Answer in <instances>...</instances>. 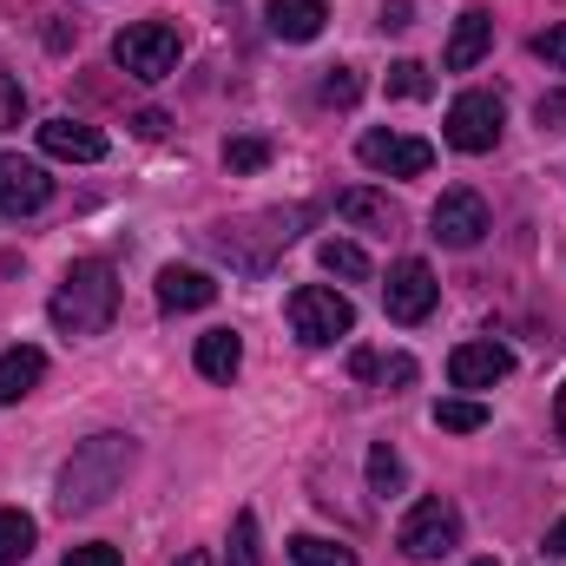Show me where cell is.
Wrapping results in <instances>:
<instances>
[{"mask_svg":"<svg viewBox=\"0 0 566 566\" xmlns=\"http://www.w3.org/2000/svg\"><path fill=\"white\" fill-rule=\"evenodd\" d=\"M547 554H560V560H566V521H554V527H547Z\"/></svg>","mask_w":566,"mask_h":566,"instance_id":"e575fe53","label":"cell"},{"mask_svg":"<svg viewBox=\"0 0 566 566\" xmlns=\"http://www.w3.org/2000/svg\"><path fill=\"white\" fill-rule=\"evenodd\" d=\"M133 126H139V139H165V113H151V106H145Z\"/></svg>","mask_w":566,"mask_h":566,"instance_id":"d6a6232c","label":"cell"},{"mask_svg":"<svg viewBox=\"0 0 566 566\" xmlns=\"http://www.w3.org/2000/svg\"><path fill=\"white\" fill-rule=\"evenodd\" d=\"M290 560L296 566H356V554L343 541H323V534H296L290 541Z\"/></svg>","mask_w":566,"mask_h":566,"instance_id":"7402d4cb","label":"cell"},{"mask_svg":"<svg viewBox=\"0 0 566 566\" xmlns=\"http://www.w3.org/2000/svg\"><path fill=\"white\" fill-rule=\"evenodd\" d=\"M434 428H448V434H474V428H488V409H481L474 396H448V402H434Z\"/></svg>","mask_w":566,"mask_h":566,"instance_id":"603a6c76","label":"cell"},{"mask_svg":"<svg viewBox=\"0 0 566 566\" xmlns=\"http://www.w3.org/2000/svg\"><path fill=\"white\" fill-rule=\"evenodd\" d=\"M46 198H53L46 165L20 158V151H0V211L7 218H33V211H46Z\"/></svg>","mask_w":566,"mask_h":566,"instance_id":"30bf717a","label":"cell"},{"mask_svg":"<svg viewBox=\"0 0 566 566\" xmlns=\"http://www.w3.org/2000/svg\"><path fill=\"white\" fill-rule=\"evenodd\" d=\"M33 541H40L33 514H20V507H0V566H20L27 554H33Z\"/></svg>","mask_w":566,"mask_h":566,"instance_id":"d6986e66","label":"cell"},{"mask_svg":"<svg viewBox=\"0 0 566 566\" xmlns=\"http://www.w3.org/2000/svg\"><path fill=\"white\" fill-rule=\"evenodd\" d=\"M126 474H133V434H93V441H80L73 461L60 468L53 501H60V514H93V507H106V501L119 494Z\"/></svg>","mask_w":566,"mask_h":566,"instance_id":"6da1fadb","label":"cell"},{"mask_svg":"<svg viewBox=\"0 0 566 566\" xmlns=\"http://www.w3.org/2000/svg\"><path fill=\"white\" fill-rule=\"evenodd\" d=\"M238 369H244L238 329H205V336H198V376H205V382H231Z\"/></svg>","mask_w":566,"mask_h":566,"instance_id":"9a60e30c","label":"cell"},{"mask_svg":"<svg viewBox=\"0 0 566 566\" xmlns=\"http://www.w3.org/2000/svg\"><path fill=\"white\" fill-rule=\"evenodd\" d=\"M396 547H402L416 566L448 560V554L461 547V514H454V501H441V494L416 501V507H409V521L396 527Z\"/></svg>","mask_w":566,"mask_h":566,"instance_id":"5b68a950","label":"cell"},{"mask_svg":"<svg viewBox=\"0 0 566 566\" xmlns=\"http://www.w3.org/2000/svg\"><path fill=\"white\" fill-rule=\"evenodd\" d=\"M501 126H507V99L488 93V86H474V93H461V99L448 106L441 139L454 145V151H494V145H501Z\"/></svg>","mask_w":566,"mask_h":566,"instance_id":"8992f818","label":"cell"},{"mask_svg":"<svg viewBox=\"0 0 566 566\" xmlns=\"http://www.w3.org/2000/svg\"><path fill=\"white\" fill-rule=\"evenodd\" d=\"M389 93L396 99H428V66L422 60H396L389 66Z\"/></svg>","mask_w":566,"mask_h":566,"instance_id":"4316f807","label":"cell"},{"mask_svg":"<svg viewBox=\"0 0 566 566\" xmlns=\"http://www.w3.org/2000/svg\"><path fill=\"white\" fill-rule=\"evenodd\" d=\"M290 329H296V343L303 349H329V343H343L349 329H356V303L343 296V290H329V283H303V290H290Z\"/></svg>","mask_w":566,"mask_h":566,"instance_id":"277c9868","label":"cell"},{"mask_svg":"<svg viewBox=\"0 0 566 566\" xmlns=\"http://www.w3.org/2000/svg\"><path fill=\"white\" fill-rule=\"evenodd\" d=\"M323 20H329V7L323 0H271V33L277 40H316L323 33Z\"/></svg>","mask_w":566,"mask_h":566,"instance_id":"e0dca14e","label":"cell"},{"mask_svg":"<svg viewBox=\"0 0 566 566\" xmlns=\"http://www.w3.org/2000/svg\"><path fill=\"white\" fill-rule=\"evenodd\" d=\"M60 566H119V547L86 541V547H66V560H60Z\"/></svg>","mask_w":566,"mask_h":566,"instance_id":"4dcf8cb0","label":"cell"},{"mask_svg":"<svg viewBox=\"0 0 566 566\" xmlns=\"http://www.w3.org/2000/svg\"><path fill=\"white\" fill-rule=\"evenodd\" d=\"M40 151L46 158H73V165H99L106 158V133L86 119H46L40 126Z\"/></svg>","mask_w":566,"mask_h":566,"instance_id":"4fadbf2b","label":"cell"},{"mask_svg":"<svg viewBox=\"0 0 566 566\" xmlns=\"http://www.w3.org/2000/svg\"><path fill=\"white\" fill-rule=\"evenodd\" d=\"M428 231H434V244H448V251H474V244L488 238V198L468 191V185L441 191L434 211H428Z\"/></svg>","mask_w":566,"mask_h":566,"instance_id":"52a82bcc","label":"cell"},{"mask_svg":"<svg viewBox=\"0 0 566 566\" xmlns=\"http://www.w3.org/2000/svg\"><path fill=\"white\" fill-rule=\"evenodd\" d=\"M507 376H514V349L494 343V336L461 343V349L448 356V382H454V389H494V382H507Z\"/></svg>","mask_w":566,"mask_h":566,"instance_id":"8fae6325","label":"cell"},{"mask_svg":"<svg viewBox=\"0 0 566 566\" xmlns=\"http://www.w3.org/2000/svg\"><path fill=\"white\" fill-rule=\"evenodd\" d=\"M316 99H323V106H356V99H363V80H356L349 66H329L323 86H316Z\"/></svg>","mask_w":566,"mask_h":566,"instance_id":"484cf974","label":"cell"},{"mask_svg":"<svg viewBox=\"0 0 566 566\" xmlns=\"http://www.w3.org/2000/svg\"><path fill=\"white\" fill-rule=\"evenodd\" d=\"M211 303H218V283L205 277V271H191V264H165V271H158V310H165V316L211 310Z\"/></svg>","mask_w":566,"mask_h":566,"instance_id":"5bb4252c","label":"cell"},{"mask_svg":"<svg viewBox=\"0 0 566 566\" xmlns=\"http://www.w3.org/2000/svg\"><path fill=\"white\" fill-rule=\"evenodd\" d=\"M534 126H541V133H566V93H541Z\"/></svg>","mask_w":566,"mask_h":566,"instance_id":"1f68e13d","label":"cell"},{"mask_svg":"<svg viewBox=\"0 0 566 566\" xmlns=\"http://www.w3.org/2000/svg\"><path fill=\"white\" fill-rule=\"evenodd\" d=\"M382 389H409L416 382V356H376V369H369Z\"/></svg>","mask_w":566,"mask_h":566,"instance_id":"f1b7e54d","label":"cell"},{"mask_svg":"<svg viewBox=\"0 0 566 566\" xmlns=\"http://www.w3.org/2000/svg\"><path fill=\"white\" fill-rule=\"evenodd\" d=\"M46 316H53L60 336H99V329L119 316V277H113V264H106V258H80V264L60 277Z\"/></svg>","mask_w":566,"mask_h":566,"instance_id":"7a4b0ae2","label":"cell"},{"mask_svg":"<svg viewBox=\"0 0 566 566\" xmlns=\"http://www.w3.org/2000/svg\"><path fill=\"white\" fill-rule=\"evenodd\" d=\"M316 264H323V271H329V277H369V251H363V244H349V238H323V244H316Z\"/></svg>","mask_w":566,"mask_h":566,"instance_id":"ffe728a7","label":"cell"},{"mask_svg":"<svg viewBox=\"0 0 566 566\" xmlns=\"http://www.w3.org/2000/svg\"><path fill=\"white\" fill-rule=\"evenodd\" d=\"M40 376H46V356H40L33 343L7 349V356H0V409H7V402H20V396H33V389H40Z\"/></svg>","mask_w":566,"mask_h":566,"instance_id":"2e32d148","label":"cell"},{"mask_svg":"<svg viewBox=\"0 0 566 566\" xmlns=\"http://www.w3.org/2000/svg\"><path fill=\"white\" fill-rule=\"evenodd\" d=\"M178 566H211V560H205V554H185V560H178Z\"/></svg>","mask_w":566,"mask_h":566,"instance_id":"8d00e7d4","label":"cell"},{"mask_svg":"<svg viewBox=\"0 0 566 566\" xmlns=\"http://www.w3.org/2000/svg\"><path fill=\"white\" fill-rule=\"evenodd\" d=\"M488 46H494V13H488V7H461V13H454V33H448V46H441V66H448V73H468V66L488 60Z\"/></svg>","mask_w":566,"mask_h":566,"instance_id":"7c38bea8","label":"cell"},{"mask_svg":"<svg viewBox=\"0 0 566 566\" xmlns=\"http://www.w3.org/2000/svg\"><path fill=\"white\" fill-rule=\"evenodd\" d=\"M402 481H409L402 454H396L389 441H376V448H369V494H382V501H389V494H402Z\"/></svg>","mask_w":566,"mask_h":566,"instance_id":"44dd1931","label":"cell"},{"mask_svg":"<svg viewBox=\"0 0 566 566\" xmlns=\"http://www.w3.org/2000/svg\"><path fill=\"white\" fill-rule=\"evenodd\" d=\"M434 303H441V283L428 271L422 258H402L389 283H382V310H389V323H428L434 316Z\"/></svg>","mask_w":566,"mask_h":566,"instance_id":"ba28073f","label":"cell"},{"mask_svg":"<svg viewBox=\"0 0 566 566\" xmlns=\"http://www.w3.org/2000/svg\"><path fill=\"white\" fill-rule=\"evenodd\" d=\"M554 422H560V434H566V389L554 396Z\"/></svg>","mask_w":566,"mask_h":566,"instance_id":"d590c367","label":"cell"},{"mask_svg":"<svg viewBox=\"0 0 566 566\" xmlns=\"http://www.w3.org/2000/svg\"><path fill=\"white\" fill-rule=\"evenodd\" d=\"M382 27H409V0H382Z\"/></svg>","mask_w":566,"mask_h":566,"instance_id":"836d02e7","label":"cell"},{"mask_svg":"<svg viewBox=\"0 0 566 566\" xmlns=\"http://www.w3.org/2000/svg\"><path fill=\"white\" fill-rule=\"evenodd\" d=\"M224 566H264V547H258V514L244 507L238 514V527H231V554H224Z\"/></svg>","mask_w":566,"mask_h":566,"instance_id":"d4e9b609","label":"cell"},{"mask_svg":"<svg viewBox=\"0 0 566 566\" xmlns=\"http://www.w3.org/2000/svg\"><path fill=\"white\" fill-rule=\"evenodd\" d=\"M336 211H343V224H356V231H396V205L382 198V191H343L336 198Z\"/></svg>","mask_w":566,"mask_h":566,"instance_id":"ac0fdd59","label":"cell"},{"mask_svg":"<svg viewBox=\"0 0 566 566\" xmlns=\"http://www.w3.org/2000/svg\"><path fill=\"white\" fill-rule=\"evenodd\" d=\"M356 158L382 178H422L434 165V145L428 139H409V133H363L356 139Z\"/></svg>","mask_w":566,"mask_h":566,"instance_id":"9c48e42d","label":"cell"},{"mask_svg":"<svg viewBox=\"0 0 566 566\" xmlns=\"http://www.w3.org/2000/svg\"><path fill=\"white\" fill-rule=\"evenodd\" d=\"M20 119H27V86L13 73H0V133H13Z\"/></svg>","mask_w":566,"mask_h":566,"instance_id":"83f0119b","label":"cell"},{"mask_svg":"<svg viewBox=\"0 0 566 566\" xmlns=\"http://www.w3.org/2000/svg\"><path fill=\"white\" fill-rule=\"evenodd\" d=\"M271 165V139H231L224 145V171L231 178H251V171H264Z\"/></svg>","mask_w":566,"mask_h":566,"instance_id":"cb8c5ba5","label":"cell"},{"mask_svg":"<svg viewBox=\"0 0 566 566\" xmlns=\"http://www.w3.org/2000/svg\"><path fill=\"white\" fill-rule=\"evenodd\" d=\"M474 566H501V560H474Z\"/></svg>","mask_w":566,"mask_h":566,"instance_id":"74e56055","label":"cell"},{"mask_svg":"<svg viewBox=\"0 0 566 566\" xmlns=\"http://www.w3.org/2000/svg\"><path fill=\"white\" fill-rule=\"evenodd\" d=\"M113 60H119V73H126V80L158 86V80H171V73H178L185 40H178V27H171V20H133V27L113 40Z\"/></svg>","mask_w":566,"mask_h":566,"instance_id":"3957f363","label":"cell"},{"mask_svg":"<svg viewBox=\"0 0 566 566\" xmlns=\"http://www.w3.org/2000/svg\"><path fill=\"white\" fill-rule=\"evenodd\" d=\"M534 53H541L554 73H566V20H554L547 33H534Z\"/></svg>","mask_w":566,"mask_h":566,"instance_id":"f546056e","label":"cell"}]
</instances>
